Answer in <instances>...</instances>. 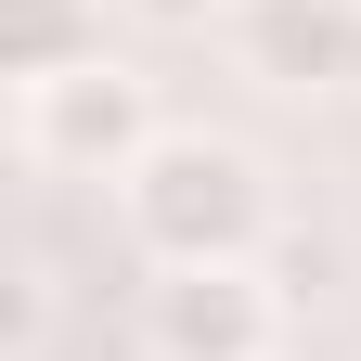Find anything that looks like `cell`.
<instances>
[{
	"label": "cell",
	"instance_id": "obj_2",
	"mask_svg": "<svg viewBox=\"0 0 361 361\" xmlns=\"http://www.w3.org/2000/svg\"><path fill=\"white\" fill-rule=\"evenodd\" d=\"M26 142L52 155V168H142L155 155V104H142V78L129 65H65V78H39L26 90Z\"/></svg>",
	"mask_w": 361,
	"mask_h": 361
},
{
	"label": "cell",
	"instance_id": "obj_1",
	"mask_svg": "<svg viewBox=\"0 0 361 361\" xmlns=\"http://www.w3.org/2000/svg\"><path fill=\"white\" fill-rule=\"evenodd\" d=\"M116 180H129V219H142V245H155L168 271L245 258V245H258V219H271L258 168H245L233 142H155L142 168H116Z\"/></svg>",
	"mask_w": 361,
	"mask_h": 361
},
{
	"label": "cell",
	"instance_id": "obj_5",
	"mask_svg": "<svg viewBox=\"0 0 361 361\" xmlns=\"http://www.w3.org/2000/svg\"><path fill=\"white\" fill-rule=\"evenodd\" d=\"M13 65H26V90L65 78V65H90V52H65V0H13Z\"/></svg>",
	"mask_w": 361,
	"mask_h": 361
},
{
	"label": "cell",
	"instance_id": "obj_6",
	"mask_svg": "<svg viewBox=\"0 0 361 361\" xmlns=\"http://www.w3.org/2000/svg\"><path fill=\"white\" fill-rule=\"evenodd\" d=\"M142 13H155V26H194V13H207V0H142Z\"/></svg>",
	"mask_w": 361,
	"mask_h": 361
},
{
	"label": "cell",
	"instance_id": "obj_3",
	"mask_svg": "<svg viewBox=\"0 0 361 361\" xmlns=\"http://www.w3.org/2000/svg\"><path fill=\"white\" fill-rule=\"evenodd\" d=\"M258 348H271V284L245 258H207V271L155 284V361H258Z\"/></svg>",
	"mask_w": 361,
	"mask_h": 361
},
{
	"label": "cell",
	"instance_id": "obj_4",
	"mask_svg": "<svg viewBox=\"0 0 361 361\" xmlns=\"http://www.w3.org/2000/svg\"><path fill=\"white\" fill-rule=\"evenodd\" d=\"M233 39L271 90H348L361 78V0H245Z\"/></svg>",
	"mask_w": 361,
	"mask_h": 361
}]
</instances>
